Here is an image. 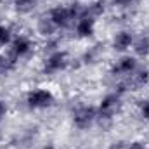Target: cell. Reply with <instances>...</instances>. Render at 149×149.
Returning <instances> with one entry per match:
<instances>
[{
  "label": "cell",
  "mask_w": 149,
  "mask_h": 149,
  "mask_svg": "<svg viewBox=\"0 0 149 149\" xmlns=\"http://www.w3.org/2000/svg\"><path fill=\"white\" fill-rule=\"evenodd\" d=\"M81 10H83V2L70 0V2L56 3V5L45 9L42 14L47 17V21L52 24V28L61 35L64 31H71L74 21L80 17Z\"/></svg>",
  "instance_id": "1"
},
{
  "label": "cell",
  "mask_w": 149,
  "mask_h": 149,
  "mask_svg": "<svg viewBox=\"0 0 149 149\" xmlns=\"http://www.w3.org/2000/svg\"><path fill=\"white\" fill-rule=\"evenodd\" d=\"M125 101H127L125 97H121L114 90L108 88L104 92V95H101L97 104H95V108H97V128H101V130L111 128L125 109Z\"/></svg>",
  "instance_id": "2"
},
{
  "label": "cell",
  "mask_w": 149,
  "mask_h": 149,
  "mask_svg": "<svg viewBox=\"0 0 149 149\" xmlns=\"http://www.w3.org/2000/svg\"><path fill=\"white\" fill-rule=\"evenodd\" d=\"M57 94L49 85H33L23 94V106L30 113H45L57 106Z\"/></svg>",
  "instance_id": "3"
},
{
  "label": "cell",
  "mask_w": 149,
  "mask_h": 149,
  "mask_svg": "<svg viewBox=\"0 0 149 149\" xmlns=\"http://www.w3.org/2000/svg\"><path fill=\"white\" fill-rule=\"evenodd\" d=\"M74 70V59L71 57L68 49H59L50 54L42 56L40 59V74L45 78H56Z\"/></svg>",
  "instance_id": "4"
},
{
  "label": "cell",
  "mask_w": 149,
  "mask_h": 149,
  "mask_svg": "<svg viewBox=\"0 0 149 149\" xmlns=\"http://www.w3.org/2000/svg\"><path fill=\"white\" fill-rule=\"evenodd\" d=\"M68 120L71 128L76 132H90L92 128L97 127V108L92 102L87 101H78L73 102L70 113H68Z\"/></svg>",
  "instance_id": "5"
},
{
  "label": "cell",
  "mask_w": 149,
  "mask_h": 149,
  "mask_svg": "<svg viewBox=\"0 0 149 149\" xmlns=\"http://www.w3.org/2000/svg\"><path fill=\"white\" fill-rule=\"evenodd\" d=\"M5 52L16 61V63H23L31 59L35 54H38V38L33 37L31 33H24V31H17L16 37L12 40V43L5 49Z\"/></svg>",
  "instance_id": "6"
},
{
  "label": "cell",
  "mask_w": 149,
  "mask_h": 149,
  "mask_svg": "<svg viewBox=\"0 0 149 149\" xmlns=\"http://www.w3.org/2000/svg\"><path fill=\"white\" fill-rule=\"evenodd\" d=\"M141 64H142V61L137 59L132 52L120 54L116 59H113L111 63H109L106 74H108V78H109L111 83L113 81H118V80H127V78H130L132 74L139 70Z\"/></svg>",
  "instance_id": "7"
},
{
  "label": "cell",
  "mask_w": 149,
  "mask_h": 149,
  "mask_svg": "<svg viewBox=\"0 0 149 149\" xmlns=\"http://www.w3.org/2000/svg\"><path fill=\"white\" fill-rule=\"evenodd\" d=\"M97 26H99V19L92 17L87 10H85V3H83V10L80 14V17L74 21L73 28H71V37L78 42H90L95 38L97 33Z\"/></svg>",
  "instance_id": "8"
},
{
  "label": "cell",
  "mask_w": 149,
  "mask_h": 149,
  "mask_svg": "<svg viewBox=\"0 0 149 149\" xmlns=\"http://www.w3.org/2000/svg\"><path fill=\"white\" fill-rule=\"evenodd\" d=\"M135 30L130 28V26H121L118 30L113 31L111 38H109V49L113 52H116L118 56L120 54H128L134 47V42H135Z\"/></svg>",
  "instance_id": "9"
},
{
  "label": "cell",
  "mask_w": 149,
  "mask_h": 149,
  "mask_svg": "<svg viewBox=\"0 0 149 149\" xmlns=\"http://www.w3.org/2000/svg\"><path fill=\"white\" fill-rule=\"evenodd\" d=\"M102 47L99 45V43H95V45H87L85 47V50L74 59V66L76 68H87V66H94V64H97L101 59H102Z\"/></svg>",
  "instance_id": "10"
},
{
  "label": "cell",
  "mask_w": 149,
  "mask_h": 149,
  "mask_svg": "<svg viewBox=\"0 0 149 149\" xmlns=\"http://www.w3.org/2000/svg\"><path fill=\"white\" fill-rule=\"evenodd\" d=\"M125 81L128 83V88H130L132 95H134V94H139V92H142V90H146L149 87V66L142 63V64L139 66V70L132 74L130 78H127Z\"/></svg>",
  "instance_id": "11"
},
{
  "label": "cell",
  "mask_w": 149,
  "mask_h": 149,
  "mask_svg": "<svg viewBox=\"0 0 149 149\" xmlns=\"http://www.w3.org/2000/svg\"><path fill=\"white\" fill-rule=\"evenodd\" d=\"M137 59H141L142 63L149 61V33H137L134 47L130 50Z\"/></svg>",
  "instance_id": "12"
},
{
  "label": "cell",
  "mask_w": 149,
  "mask_h": 149,
  "mask_svg": "<svg viewBox=\"0 0 149 149\" xmlns=\"http://www.w3.org/2000/svg\"><path fill=\"white\" fill-rule=\"evenodd\" d=\"M85 10L92 17L101 19L109 10V0H88V2H85Z\"/></svg>",
  "instance_id": "13"
},
{
  "label": "cell",
  "mask_w": 149,
  "mask_h": 149,
  "mask_svg": "<svg viewBox=\"0 0 149 149\" xmlns=\"http://www.w3.org/2000/svg\"><path fill=\"white\" fill-rule=\"evenodd\" d=\"M9 3L17 16H30L38 7V0H9Z\"/></svg>",
  "instance_id": "14"
},
{
  "label": "cell",
  "mask_w": 149,
  "mask_h": 149,
  "mask_svg": "<svg viewBox=\"0 0 149 149\" xmlns=\"http://www.w3.org/2000/svg\"><path fill=\"white\" fill-rule=\"evenodd\" d=\"M16 33H17V30L12 23H7V21L0 23V50H5L12 43Z\"/></svg>",
  "instance_id": "15"
},
{
  "label": "cell",
  "mask_w": 149,
  "mask_h": 149,
  "mask_svg": "<svg viewBox=\"0 0 149 149\" xmlns=\"http://www.w3.org/2000/svg\"><path fill=\"white\" fill-rule=\"evenodd\" d=\"M135 114L139 121L149 125V95H141L135 101Z\"/></svg>",
  "instance_id": "16"
},
{
  "label": "cell",
  "mask_w": 149,
  "mask_h": 149,
  "mask_svg": "<svg viewBox=\"0 0 149 149\" xmlns=\"http://www.w3.org/2000/svg\"><path fill=\"white\" fill-rule=\"evenodd\" d=\"M142 0H109V7H113L120 14H128L141 3Z\"/></svg>",
  "instance_id": "17"
},
{
  "label": "cell",
  "mask_w": 149,
  "mask_h": 149,
  "mask_svg": "<svg viewBox=\"0 0 149 149\" xmlns=\"http://www.w3.org/2000/svg\"><path fill=\"white\" fill-rule=\"evenodd\" d=\"M125 149H149V144L144 139H125Z\"/></svg>",
  "instance_id": "18"
},
{
  "label": "cell",
  "mask_w": 149,
  "mask_h": 149,
  "mask_svg": "<svg viewBox=\"0 0 149 149\" xmlns=\"http://www.w3.org/2000/svg\"><path fill=\"white\" fill-rule=\"evenodd\" d=\"M7 114H9V104H7V101H5V99H2V97H0V121H2V120H5V118H7Z\"/></svg>",
  "instance_id": "19"
},
{
  "label": "cell",
  "mask_w": 149,
  "mask_h": 149,
  "mask_svg": "<svg viewBox=\"0 0 149 149\" xmlns=\"http://www.w3.org/2000/svg\"><path fill=\"white\" fill-rule=\"evenodd\" d=\"M109 149H125V139L113 141L111 144H109Z\"/></svg>",
  "instance_id": "20"
},
{
  "label": "cell",
  "mask_w": 149,
  "mask_h": 149,
  "mask_svg": "<svg viewBox=\"0 0 149 149\" xmlns=\"http://www.w3.org/2000/svg\"><path fill=\"white\" fill-rule=\"evenodd\" d=\"M40 149H57V146H56L54 142H45V144H42Z\"/></svg>",
  "instance_id": "21"
},
{
  "label": "cell",
  "mask_w": 149,
  "mask_h": 149,
  "mask_svg": "<svg viewBox=\"0 0 149 149\" xmlns=\"http://www.w3.org/2000/svg\"><path fill=\"white\" fill-rule=\"evenodd\" d=\"M0 23H3V17H2V14H0Z\"/></svg>",
  "instance_id": "22"
}]
</instances>
